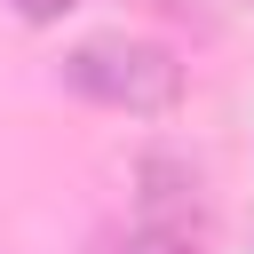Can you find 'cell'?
<instances>
[{"mask_svg": "<svg viewBox=\"0 0 254 254\" xmlns=\"http://www.w3.org/2000/svg\"><path fill=\"white\" fill-rule=\"evenodd\" d=\"M64 87L87 95V103H111V111H167L183 71L151 40H87V48L64 56Z\"/></svg>", "mask_w": 254, "mask_h": 254, "instance_id": "1", "label": "cell"}, {"mask_svg": "<svg viewBox=\"0 0 254 254\" xmlns=\"http://www.w3.org/2000/svg\"><path fill=\"white\" fill-rule=\"evenodd\" d=\"M95 254H198L190 230H167V222H135V230H111Z\"/></svg>", "mask_w": 254, "mask_h": 254, "instance_id": "2", "label": "cell"}, {"mask_svg": "<svg viewBox=\"0 0 254 254\" xmlns=\"http://www.w3.org/2000/svg\"><path fill=\"white\" fill-rule=\"evenodd\" d=\"M8 8H16V16H24V24H56V16H64V8H71V0H8Z\"/></svg>", "mask_w": 254, "mask_h": 254, "instance_id": "3", "label": "cell"}]
</instances>
